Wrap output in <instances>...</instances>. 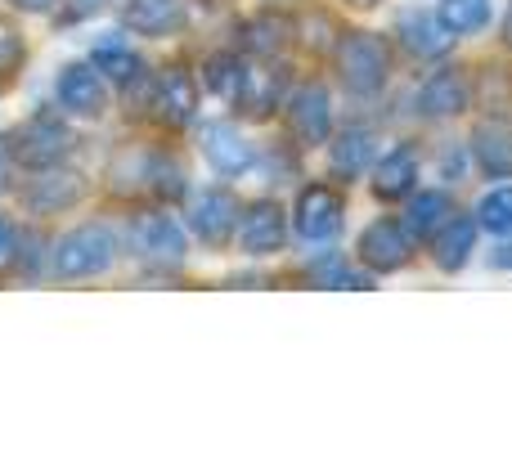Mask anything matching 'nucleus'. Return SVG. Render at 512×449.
<instances>
[{"mask_svg":"<svg viewBox=\"0 0 512 449\" xmlns=\"http://www.w3.org/2000/svg\"><path fill=\"white\" fill-rule=\"evenodd\" d=\"M117 261V238L108 225L90 221V225H77L54 243V256H50V274L63 283H81V279H99L108 274Z\"/></svg>","mask_w":512,"mask_h":449,"instance_id":"nucleus-1","label":"nucleus"},{"mask_svg":"<svg viewBox=\"0 0 512 449\" xmlns=\"http://www.w3.org/2000/svg\"><path fill=\"white\" fill-rule=\"evenodd\" d=\"M198 144H203V158L216 176H243V171L256 162V149L248 144V135L230 122H207L203 135H198Z\"/></svg>","mask_w":512,"mask_h":449,"instance_id":"nucleus-14","label":"nucleus"},{"mask_svg":"<svg viewBox=\"0 0 512 449\" xmlns=\"http://www.w3.org/2000/svg\"><path fill=\"white\" fill-rule=\"evenodd\" d=\"M373 149H378V140H373L369 126H351V131H342L333 144H328V167H333V176H364V167L373 162Z\"/></svg>","mask_w":512,"mask_h":449,"instance_id":"nucleus-22","label":"nucleus"},{"mask_svg":"<svg viewBox=\"0 0 512 449\" xmlns=\"http://www.w3.org/2000/svg\"><path fill=\"white\" fill-rule=\"evenodd\" d=\"M283 243H288V216H283V207L274 198L243 207V221H239L243 256H274L283 252Z\"/></svg>","mask_w":512,"mask_h":449,"instance_id":"nucleus-11","label":"nucleus"},{"mask_svg":"<svg viewBox=\"0 0 512 449\" xmlns=\"http://www.w3.org/2000/svg\"><path fill=\"white\" fill-rule=\"evenodd\" d=\"M477 229H490V234H512V185L490 189L477 207Z\"/></svg>","mask_w":512,"mask_h":449,"instance_id":"nucleus-26","label":"nucleus"},{"mask_svg":"<svg viewBox=\"0 0 512 449\" xmlns=\"http://www.w3.org/2000/svg\"><path fill=\"white\" fill-rule=\"evenodd\" d=\"M131 247L144 265L153 270H180L189 256V238L185 229L171 221L167 212H144L131 221Z\"/></svg>","mask_w":512,"mask_h":449,"instance_id":"nucleus-4","label":"nucleus"},{"mask_svg":"<svg viewBox=\"0 0 512 449\" xmlns=\"http://www.w3.org/2000/svg\"><path fill=\"white\" fill-rule=\"evenodd\" d=\"M14 140H5V135H0V194H5L9 189V176H14Z\"/></svg>","mask_w":512,"mask_h":449,"instance_id":"nucleus-30","label":"nucleus"},{"mask_svg":"<svg viewBox=\"0 0 512 449\" xmlns=\"http://www.w3.org/2000/svg\"><path fill=\"white\" fill-rule=\"evenodd\" d=\"M504 45L512 50V9H508V23H504Z\"/></svg>","mask_w":512,"mask_h":449,"instance_id":"nucleus-34","label":"nucleus"},{"mask_svg":"<svg viewBox=\"0 0 512 449\" xmlns=\"http://www.w3.org/2000/svg\"><path fill=\"white\" fill-rule=\"evenodd\" d=\"M342 194L333 185H306L297 194V207H292V229L306 243H328V238L342 229Z\"/></svg>","mask_w":512,"mask_h":449,"instance_id":"nucleus-7","label":"nucleus"},{"mask_svg":"<svg viewBox=\"0 0 512 449\" xmlns=\"http://www.w3.org/2000/svg\"><path fill=\"white\" fill-rule=\"evenodd\" d=\"M72 149H77V131H72L63 117H50V113H36L32 122H23V131L14 135V158L36 171L68 162Z\"/></svg>","mask_w":512,"mask_h":449,"instance_id":"nucleus-3","label":"nucleus"},{"mask_svg":"<svg viewBox=\"0 0 512 449\" xmlns=\"http://www.w3.org/2000/svg\"><path fill=\"white\" fill-rule=\"evenodd\" d=\"M153 117H158L162 126H171V131H180V126H189L198 117V81L194 72L185 68H162L158 81H153V99H149Z\"/></svg>","mask_w":512,"mask_h":449,"instance_id":"nucleus-10","label":"nucleus"},{"mask_svg":"<svg viewBox=\"0 0 512 449\" xmlns=\"http://www.w3.org/2000/svg\"><path fill=\"white\" fill-rule=\"evenodd\" d=\"M351 5H355V9H373V5H378V0H351Z\"/></svg>","mask_w":512,"mask_h":449,"instance_id":"nucleus-35","label":"nucleus"},{"mask_svg":"<svg viewBox=\"0 0 512 449\" xmlns=\"http://www.w3.org/2000/svg\"><path fill=\"white\" fill-rule=\"evenodd\" d=\"M472 104V86H468V72L459 68H441L432 72V77L418 86V117H427V122H441V117H459L463 108Z\"/></svg>","mask_w":512,"mask_h":449,"instance_id":"nucleus-13","label":"nucleus"},{"mask_svg":"<svg viewBox=\"0 0 512 449\" xmlns=\"http://www.w3.org/2000/svg\"><path fill=\"white\" fill-rule=\"evenodd\" d=\"M283 36H288V23H283L279 14H261V18H252L248 23V45L256 54H279V45H283Z\"/></svg>","mask_w":512,"mask_h":449,"instance_id":"nucleus-27","label":"nucleus"},{"mask_svg":"<svg viewBox=\"0 0 512 449\" xmlns=\"http://www.w3.org/2000/svg\"><path fill=\"white\" fill-rule=\"evenodd\" d=\"M54 99H59L63 113L72 117H86V122H99L108 113V81L95 63H68L54 81Z\"/></svg>","mask_w":512,"mask_h":449,"instance_id":"nucleus-5","label":"nucleus"},{"mask_svg":"<svg viewBox=\"0 0 512 449\" xmlns=\"http://www.w3.org/2000/svg\"><path fill=\"white\" fill-rule=\"evenodd\" d=\"M23 32H18L14 18H0V81L14 77L18 68H23Z\"/></svg>","mask_w":512,"mask_h":449,"instance_id":"nucleus-28","label":"nucleus"},{"mask_svg":"<svg viewBox=\"0 0 512 449\" xmlns=\"http://www.w3.org/2000/svg\"><path fill=\"white\" fill-rule=\"evenodd\" d=\"M14 243H18V229L0 216V270H5V265H14Z\"/></svg>","mask_w":512,"mask_h":449,"instance_id":"nucleus-29","label":"nucleus"},{"mask_svg":"<svg viewBox=\"0 0 512 449\" xmlns=\"http://www.w3.org/2000/svg\"><path fill=\"white\" fill-rule=\"evenodd\" d=\"M450 216H454L450 194H441V189H423V194L409 198V207H405V229H409L414 238H432L436 229L450 221Z\"/></svg>","mask_w":512,"mask_h":449,"instance_id":"nucleus-23","label":"nucleus"},{"mask_svg":"<svg viewBox=\"0 0 512 449\" xmlns=\"http://www.w3.org/2000/svg\"><path fill=\"white\" fill-rule=\"evenodd\" d=\"M189 9L185 0H126L122 5V27L135 36H153V41H162V36H176L180 27H185Z\"/></svg>","mask_w":512,"mask_h":449,"instance_id":"nucleus-15","label":"nucleus"},{"mask_svg":"<svg viewBox=\"0 0 512 449\" xmlns=\"http://www.w3.org/2000/svg\"><path fill=\"white\" fill-rule=\"evenodd\" d=\"M90 63H95V68L104 72V81H113V86H135V81L144 77L140 50H135L122 32L99 36V41L90 45Z\"/></svg>","mask_w":512,"mask_h":449,"instance_id":"nucleus-16","label":"nucleus"},{"mask_svg":"<svg viewBox=\"0 0 512 449\" xmlns=\"http://www.w3.org/2000/svg\"><path fill=\"white\" fill-rule=\"evenodd\" d=\"M360 261L369 265L373 274H396V270H405L409 261H414V234L405 229V221H373L369 229L360 234Z\"/></svg>","mask_w":512,"mask_h":449,"instance_id":"nucleus-8","label":"nucleus"},{"mask_svg":"<svg viewBox=\"0 0 512 449\" xmlns=\"http://www.w3.org/2000/svg\"><path fill=\"white\" fill-rule=\"evenodd\" d=\"M490 265H499V270H512V243H508V247H499V252L490 256Z\"/></svg>","mask_w":512,"mask_h":449,"instance_id":"nucleus-33","label":"nucleus"},{"mask_svg":"<svg viewBox=\"0 0 512 449\" xmlns=\"http://www.w3.org/2000/svg\"><path fill=\"white\" fill-rule=\"evenodd\" d=\"M436 18L445 23L450 36H472L490 23V0H441Z\"/></svg>","mask_w":512,"mask_h":449,"instance_id":"nucleus-25","label":"nucleus"},{"mask_svg":"<svg viewBox=\"0 0 512 449\" xmlns=\"http://www.w3.org/2000/svg\"><path fill=\"white\" fill-rule=\"evenodd\" d=\"M400 41H405V50L414 54V59H441V54H450V45H454V36L445 32V23L441 18H432V14H405L400 18Z\"/></svg>","mask_w":512,"mask_h":449,"instance_id":"nucleus-21","label":"nucleus"},{"mask_svg":"<svg viewBox=\"0 0 512 449\" xmlns=\"http://www.w3.org/2000/svg\"><path fill=\"white\" fill-rule=\"evenodd\" d=\"M9 5L18 14H50V9H59V0H9Z\"/></svg>","mask_w":512,"mask_h":449,"instance_id":"nucleus-32","label":"nucleus"},{"mask_svg":"<svg viewBox=\"0 0 512 449\" xmlns=\"http://www.w3.org/2000/svg\"><path fill=\"white\" fill-rule=\"evenodd\" d=\"M279 95H283V77L279 68H270V63H248V72H243V90H239V113L248 117H270L274 108H279Z\"/></svg>","mask_w":512,"mask_h":449,"instance_id":"nucleus-20","label":"nucleus"},{"mask_svg":"<svg viewBox=\"0 0 512 449\" xmlns=\"http://www.w3.org/2000/svg\"><path fill=\"white\" fill-rule=\"evenodd\" d=\"M86 198V180L77 171H59V167H45L32 185L23 189V207L32 216H59L72 212V207Z\"/></svg>","mask_w":512,"mask_h":449,"instance_id":"nucleus-12","label":"nucleus"},{"mask_svg":"<svg viewBox=\"0 0 512 449\" xmlns=\"http://www.w3.org/2000/svg\"><path fill=\"white\" fill-rule=\"evenodd\" d=\"M472 153H477V167L490 180H508L512 176V122L504 117H486L472 131Z\"/></svg>","mask_w":512,"mask_h":449,"instance_id":"nucleus-17","label":"nucleus"},{"mask_svg":"<svg viewBox=\"0 0 512 449\" xmlns=\"http://www.w3.org/2000/svg\"><path fill=\"white\" fill-rule=\"evenodd\" d=\"M414 180H418V153L409 149V144H400V149H391L387 158L373 167V194H378L382 203H396V198L414 194Z\"/></svg>","mask_w":512,"mask_h":449,"instance_id":"nucleus-19","label":"nucleus"},{"mask_svg":"<svg viewBox=\"0 0 512 449\" xmlns=\"http://www.w3.org/2000/svg\"><path fill=\"white\" fill-rule=\"evenodd\" d=\"M243 72H248V63L234 59V54H212V59L203 63V81H207V90H212L221 104H239Z\"/></svg>","mask_w":512,"mask_h":449,"instance_id":"nucleus-24","label":"nucleus"},{"mask_svg":"<svg viewBox=\"0 0 512 449\" xmlns=\"http://www.w3.org/2000/svg\"><path fill=\"white\" fill-rule=\"evenodd\" d=\"M288 131L301 149H315V144L328 140V131H333V99H328V90L319 86V81H306V86L292 90Z\"/></svg>","mask_w":512,"mask_h":449,"instance_id":"nucleus-9","label":"nucleus"},{"mask_svg":"<svg viewBox=\"0 0 512 449\" xmlns=\"http://www.w3.org/2000/svg\"><path fill=\"white\" fill-rule=\"evenodd\" d=\"M243 221V203L230 194V189H198L189 198V229L203 238L207 247H225L234 234H239Z\"/></svg>","mask_w":512,"mask_h":449,"instance_id":"nucleus-6","label":"nucleus"},{"mask_svg":"<svg viewBox=\"0 0 512 449\" xmlns=\"http://www.w3.org/2000/svg\"><path fill=\"white\" fill-rule=\"evenodd\" d=\"M337 59V77L351 95H378L387 86V72H391V54L387 41L373 32H346L333 50Z\"/></svg>","mask_w":512,"mask_h":449,"instance_id":"nucleus-2","label":"nucleus"},{"mask_svg":"<svg viewBox=\"0 0 512 449\" xmlns=\"http://www.w3.org/2000/svg\"><path fill=\"white\" fill-rule=\"evenodd\" d=\"M99 5H104V0H72V5L63 9V23H81V18L99 14Z\"/></svg>","mask_w":512,"mask_h":449,"instance_id":"nucleus-31","label":"nucleus"},{"mask_svg":"<svg viewBox=\"0 0 512 449\" xmlns=\"http://www.w3.org/2000/svg\"><path fill=\"white\" fill-rule=\"evenodd\" d=\"M427 243H432V261H436V270L454 274V270H463V265H468L472 247H477V221H468V216L454 212L450 221H445L432 238H427Z\"/></svg>","mask_w":512,"mask_h":449,"instance_id":"nucleus-18","label":"nucleus"}]
</instances>
